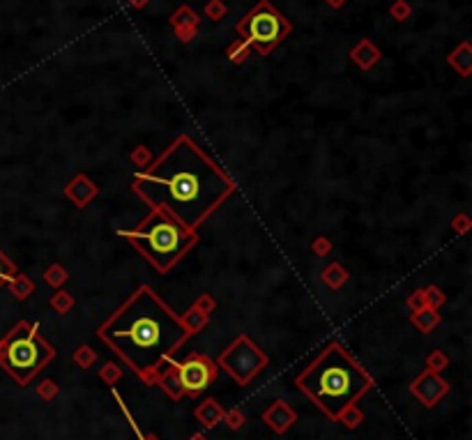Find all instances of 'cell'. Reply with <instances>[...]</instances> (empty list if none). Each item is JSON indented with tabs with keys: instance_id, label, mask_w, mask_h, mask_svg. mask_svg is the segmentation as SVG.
Instances as JSON below:
<instances>
[{
	"instance_id": "1",
	"label": "cell",
	"mask_w": 472,
	"mask_h": 440,
	"mask_svg": "<svg viewBox=\"0 0 472 440\" xmlns=\"http://www.w3.org/2000/svg\"><path fill=\"white\" fill-rule=\"evenodd\" d=\"M132 192L148 208L164 210L189 231L235 194V182L189 134H180L132 180Z\"/></svg>"
},
{
	"instance_id": "2",
	"label": "cell",
	"mask_w": 472,
	"mask_h": 440,
	"mask_svg": "<svg viewBox=\"0 0 472 440\" xmlns=\"http://www.w3.org/2000/svg\"><path fill=\"white\" fill-rule=\"evenodd\" d=\"M97 339L113 351L146 385H155L159 366L185 346L189 332L153 286L141 284L104 323Z\"/></svg>"
},
{
	"instance_id": "3",
	"label": "cell",
	"mask_w": 472,
	"mask_h": 440,
	"mask_svg": "<svg viewBox=\"0 0 472 440\" xmlns=\"http://www.w3.org/2000/svg\"><path fill=\"white\" fill-rule=\"evenodd\" d=\"M293 383L332 422H337L346 406L359 402L376 387L371 373L337 339L325 344Z\"/></svg>"
},
{
	"instance_id": "4",
	"label": "cell",
	"mask_w": 472,
	"mask_h": 440,
	"mask_svg": "<svg viewBox=\"0 0 472 440\" xmlns=\"http://www.w3.org/2000/svg\"><path fill=\"white\" fill-rule=\"evenodd\" d=\"M120 235L159 274L173 270L201 240L199 231H189L180 221L157 208H150V212L139 224L120 231Z\"/></svg>"
},
{
	"instance_id": "5",
	"label": "cell",
	"mask_w": 472,
	"mask_h": 440,
	"mask_svg": "<svg viewBox=\"0 0 472 440\" xmlns=\"http://www.w3.org/2000/svg\"><path fill=\"white\" fill-rule=\"evenodd\" d=\"M56 355L58 351L39 334V325L30 320H19L0 339V366L21 387L30 385V380L54 362Z\"/></svg>"
},
{
	"instance_id": "6",
	"label": "cell",
	"mask_w": 472,
	"mask_h": 440,
	"mask_svg": "<svg viewBox=\"0 0 472 440\" xmlns=\"http://www.w3.org/2000/svg\"><path fill=\"white\" fill-rule=\"evenodd\" d=\"M291 21L281 16L267 0H260L238 23V35L260 56H270V51L281 44V39L291 35Z\"/></svg>"
},
{
	"instance_id": "7",
	"label": "cell",
	"mask_w": 472,
	"mask_h": 440,
	"mask_svg": "<svg viewBox=\"0 0 472 440\" xmlns=\"http://www.w3.org/2000/svg\"><path fill=\"white\" fill-rule=\"evenodd\" d=\"M219 369H224L240 387L251 385L267 369L270 355L260 348L249 334H238L233 344H228L217 360Z\"/></svg>"
},
{
	"instance_id": "8",
	"label": "cell",
	"mask_w": 472,
	"mask_h": 440,
	"mask_svg": "<svg viewBox=\"0 0 472 440\" xmlns=\"http://www.w3.org/2000/svg\"><path fill=\"white\" fill-rule=\"evenodd\" d=\"M175 369H178L182 394L192 399L201 397L219 378V364L210 355H205V353H196V351L187 353L185 360L175 362Z\"/></svg>"
},
{
	"instance_id": "9",
	"label": "cell",
	"mask_w": 472,
	"mask_h": 440,
	"mask_svg": "<svg viewBox=\"0 0 472 440\" xmlns=\"http://www.w3.org/2000/svg\"><path fill=\"white\" fill-rule=\"evenodd\" d=\"M408 390L424 408H434V406H438L449 394V383L440 376V373L424 369L415 380H412Z\"/></svg>"
},
{
	"instance_id": "10",
	"label": "cell",
	"mask_w": 472,
	"mask_h": 440,
	"mask_svg": "<svg viewBox=\"0 0 472 440\" xmlns=\"http://www.w3.org/2000/svg\"><path fill=\"white\" fill-rule=\"evenodd\" d=\"M214 311H217V300H214L210 293H203L185 314H180V320H182V325H185V330L189 332V337H194V334L205 330L210 323V316H212Z\"/></svg>"
},
{
	"instance_id": "11",
	"label": "cell",
	"mask_w": 472,
	"mask_h": 440,
	"mask_svg": "<svg viewBox=\"0 0 472 440\" xmlns=\"http://www.w3.org/2000/svg\"><path fill=\"white\" fill-rule=\"evenodd\" d=\"M260 417H263V422L270 426L277 436H284V433H288V429H293V424L297 422V410H295L293 406H288V402H284V399H277V402H272L267 406Z\"/></svg>"
},
{
	"instance_id": "12",
	"label": "cell",
	"mask_w": 472,
	"mask_h": 440,
	"mask_svg": "<svg viewBox=\"0 0 472 440\" xmlns=\"http://www.w3.org/2000/svg\"><path fill=\"white\" fill-rule=\"evenodd\" d=\"M63 192L76 208H85V206H90L97 196H100V187H97L93 178H88L85 173H76L74 178L65 185Z\"/></svg>"
},
{
	"instance_id": "13",
	"label": "cell",
	"mask_w": 472,
	"mask_h": 440,
	"mask_svg": "<svg viewBox=\"0 0 472 440\" xmlns=\"http://www.w3.org/2000/svg\"><path fill=\"white\" fill-rule=\"evenodd\" d=\"M199 14L189 5H182L178 12L170 14V25H173L175 35L180 37V42H192L196 37V30H199Z\"/></svg>"
},
{
	"instance_id": "14",
	"label": "cell",
	"mask_w": 472,
	"mask_h": 440,
	"mask_svg": "<svg viewBox=\"0 0 472 440\" xmlns=\"http://www.w3.org/2000/svg\"><path fill=\"white\" fill-rule=\"evenodd\" d=\"M155 385H159L161 390L173 399V402H180V399L185 397V394H182V385H180L178 369H175L173 358L166 360V362L159 366V371H157V376H155Z\"/></svg>"
},
{
	"instance_id": "15",
	"label": "cell",
	"mask_w": 472,
	"mask_h": 440,
	"mask_svg": "<svg viewBox=\"0 0 472 440\" xmlns=\"http://www.w3.org/2000/svg\"><path fill=\"white\" fill-rule=\"evenodd\" d=\"M224 406H221L214 397H205L203 402L194 408V417L203 429H214L224 419Z\"/></svg>"
},
{
	"instance_id": "16",
	"label": "cell",
	"mask_w": 472,
	"mask_h": 440,
	"mask_svg": "<svg viewBox=\"0 0 472 440\" xmlns=\"http://www.w3.org/2000/svg\"><path fill=\"white\" fill-rule=\"evenodd\" d=\"M380 56L383 54H380V49L371 42V39H362V42H357L350 51V60L355 63L359 69H371L373 65L380 60Z\"/></svg>"
},
{
	"instance_id": "17",
	"label": "cell",
	"mask_w": 472,
	"mask_h": 440,
	"mask_svg": "<svg viewBox=\"0 0 472 440\" xmlns=\"http://www.w3.org/2000/svg\"><path fill=\"white\" fill-rule=\"evenodd\" d=\"M440 320H442L440 311L431 309V307H424V309H419V311H410V323L415 325L422 334L434 332L436 327L440 325Z\"/></svg>"
},
{
	"instance_id": "18",
	"label": "cell",
	"mask_w": 472,
	"mask_h": 440,
	"mask_svg": "<svg viewBox=\"0 0 472 440\" xmlns=\"http://www.w3.org/2000/svg\"><path fill=\"white\" fill-rule=\"evenodd\" d=\"M447 63L461 76H470V72H472V47H470V42L458 44V47L447 56Z\"/></svg>"
},
{
	"instance_id": "19",
	"label": "cell",
	"mask_w": 472,
	"mask_h": 440,
	"mask_svg": "<svg viewBox=\"0 0 472 440\" xmlns=\"http://www.w3.org/2000/svg\"><path fill=\"white\" fill-rule=\"evenodd\" d=\"M348 277H350L348 270H346L339 261H332L330 265H325L323 272H320V281H323L327 288H332V291H339V288L348 281Z\"/></svg>"
},
{
	"instance_id": "20",
	"label": "cell",
	"mask_w": 472,
	"mask_h": 440,
	"mask_svg": "<svg viewBox=\"0 0 472 440\" xmlns=\"http://www.w3.org/2000/svg\"><path fill=\"white\" fill-rule=\"evenodd\" d=\"M49 307H51V309H54L56 314H60V316H65V314H69V311L76 307V300H74V295L67 293L65 288H58V291H56L54 295H51Z\"/></svg>"
},
{
	"instance_id": "21",
	"label": "cell",
	"mask_w": 472,
	"mask_h": 440,
	"mask_svg": "<svg viewBox=\"0 0 472 440\" xmlns=\"http://www.w3.org/2000/svg\"><path fill=\"white\" fill-rule=\"evenodd\" d=\"M10 291L16 300H28L32 291H35V281H32L28 274H14V279L10 281Z\"/></svg>"
},
{
	"instance_id": "22",
	"label": "cell",
	"mask_w": 472,
	"mask_h": 440,
	"mask_svg": "<svg viewBox=\"0 0 472 440\" xmlns=\"http://www.w3.org/2000/svg\"><path fill=\"white\" fill-rule=\"evenodd\" d=\"M337 422L344 424L346 429H357V426L364 424V410L359 408L357 402H355V404L346 406V408L341 410V415L337 417Z\"/></svg>"
},
{
	"instance_id": "23",
	"label": "cell",
	"mask_w": 472,
	"mask_h": 440,
	"mask_svg": "<svg viewBox=\"0 0 472 440\" xmlns=\"http://www.w3.org/2000/svg\"><path fill=\"white\" fill-rule=\"evenodd\" d=\"M44 281H47V284L51 286V288H63L65 284H67V279H69V272L65 270V265L63 263H51V265L47 267V270H44Z\"/></svg>"
},
{
	"instance_id": "24",
	"label": "cell",
	"mask_w": 472,
	"mask_h": 440,
	"mask_svg": "<svg viewBox=\"0 0 472 440\" xmlns=\"http://www.w3.org/2000/svg\"><path fill=\"white\" fill-rule=\"evenodd\" d=\"M97 376H100V380H104V385H109V387H113L117 380H120L124 376V369H122V364H117V362H104L102 364V369L97 371Z\"/></svg>"
},
{
	"instance_id": "25",
	"label": "cell",
	"mask_w": 472,
	"mask_h": 440,
	"mask_svg": "<svg viewBox=\"0 0 472 440\" xmlns=\"http://www.w3.org/2000/svg\"><path fill=\"white\" fill-rule=\"evenodd\" d=\"M97 351L90 346H78L74 351V364L78 366V369H93V366L97 364Z\"/></svg>"
},
{
	"instance_id": "26",
	"label": "cell",
	"mask_w": 472,
	"mask_h": 440,
	"mask_svg": "<svg viewBox=\"0 0 472 440\" xmlns=\"http://www.w3.org/2000/svg\"><path fill=\"white\" fill-rule=\"evenodd\" d=\"M424 364H426V369L440 373V371H445L449 366V355L445 351H440V348H436V351H431L429 355H426Z\"/></svg>"
},
{
	"instance_id": "27",
	"label": "cell",
	"mask_w": 472,
	"mask_h": 440,
	"mask_svg": "<svg viewBox=\"0 0 472 440\" xmlns=\"http://www.w3.org/2000/svg\"><path fill=\"white\" fill-rule=\"evenodd\" d=\"M249 51H251V47H249V44L245 42V39H235V42L231 44V47L226 49V56H228V60H231V63L240 65V63H245V60H247Z\"/></svg>"
},
{
	"instance_id": "28",
	"label": "cell",
	"mask_w": 472,
	"mask_h": 440,
	"mask_svg": "<svg viewBox=\"0 0 472 440\" xmlns=\"http://www.w3.org/2000/svg\"><path fill=\"white\" fill-rule=\"evenodd\" d=\"M422 291H424V298H426V307H431V309H440L445 302H447V295H445L436 284L424 286Z\"/></svg>"
},
{
	"instance_id": "29",
	"label": "cell",
	"mask_w": 472,
	"mask_h": 440,
	"mask_svg": "<svg viewBox=\"0 0 472 440\" xmlns=\"http://www.w3.org/2000/svg\"><path fill=\"white\" fill-rule=\"evenodd\" d=\"M231 431H240L242 426L247 424V415L242 408H231V410H224V419H221Z\"/></svg>"
},
{
	"instance_id": "30",
	"label": "cell",
	"mask_w": 472,
	"mask_h": 440,
	"mask_svg": "<svg viewBox=\"0 0 472 440\" xmlns=\"http://www.w3.org/2000/svg\"><path fill=\"white\" fill-rule=\"evenodd\" d=\"M153 160H155V155L150 153L148 146H136V148H132V153H129V162H132L134 166H139V170L146 168Z\"/></svg>"
},
{
	"instance_id": "31",
	"label": "cell",
	"mask_w": 472,
	"mask_h": 440,
	"mask_svg": "<svg viewBox=\"0 0 472 440\" xmlns=\"http://www.w3.org/2000/svg\"><path fill=\"white\" fill-rule=\"evenodd\" d=\"M311 254L318 256V258H325V256H330L334 252V245L330 238H325V235H318V238L311 240Z\"/></svg>"
},
{
	"instance_id": "32",
	"label": "cell",
	"mask_w": 472,
	"mask_h": 440,
	"mask_svg": "<svg viewBox=\"0 0 472 440\" xmlns=\"http://www.w3.org/2000/svg\"><path fill=\"white\" fill-rule=\"evenodd\" d=\"M58 392H60V387H58L56 380H51V378L42 380V383L37 385V394H39L42 402H54V399L58 397Z\"/></svg>"
},
{
	"instance_id": "33",
	"label": "cell",
	"mask_w": 472,
	"mask_h": 440,
	"mask_svg": "<svg viewBox=\"0 0 472 440\" xmlns=\"http://www.w3.org/2000/svg\"><path fill=\"white\" fill-rule=\"evenodd\" d=\"M14 274H16V265L3 252H0V286L10 284V281L14 279Z\"/></svg>"
},
{
	"instance_id": "34",
	"label": "cell",
	"mask_w": 472,
	"mask_h": 440,
	"mask_svg": "<svg viewBox=\"0 0 472 440\" xmlns=\"http://www.w3.org/2000/svg\"><path fill=\"white\" fill-rule=\"evenodd\" d=\"M226 12H228V8H226L224 0H210V3L205 5V14H207V19H212V21L224 19Z\"/></svg>"
},
{
	"instance_id": "35",
	"label": "cell",
	"mask_w": 472,
	"mask_h": 440,
	"mask_svg": "<svg viewBox=\"0 0 472 440\" xmlns=\"http://www.w3.org/2000/svg\"><path fill=\"white\" fill-rule=\"evenodd\" d=\"M390 14L396 19V21H408L410 14H412V8L408 0H396L394 5L390 8Z\"/></svg>"
},
{
	"instance_id": "36",
	"label": "cell",
	"mask_w": 472,
	"mask_h": 440,
	"mask_svg": "<svg viewBox=\"0 0 472 440\" xmlns=\"http://www.w3.org/2000/svg\"><path fill=\"white\" fill-rule=\"evenodd\" d=\"M470 226H472V221H470V217L465 212H458V214L451 217V231H454V233L465 235L470 231Z\"/></svg>"
},
{
	"instance_id": "37",
	"label": "cell",
	"mask_w": 472,
	"mask_h": 440,
	"mask_svg": "<svg viewBox=\"0 0 472 440\" xmlns=\"http://www.w3.org/2000/svg\"><path fill=\"white\" fill-rule=\"evenodd\" d=\"M405 307H408L410 311H419L426 307V298H424V291L419 288V291H415L412 295H408V300H405Z\"/></svg>"
},
{
	"instance_id": "38",
	"label": "cell",
	"mask_w": 472,
	"mask_h": 440,
	"mask_svg": "<svg viewBox=\"0 0 472 440\" xmlns=\"http://www.w3.org/2000/svg\"><path fill=\"white\" fill-rule=\"evenodd\" d=\"M129 5H132L134 10H141V8H146V5L150 3V0H127Z\"/></svg>"
},
{
	"instance_id": "39",
	"label": "cell",
	"mask_w": 472,
	"mask_h": 440,
	"mask_svg": "<svg viewBox=\"0 0 472 440\" xmlns=\"http://www.w3.org/2000/svg\"><path fill=\"white\" fill-rule=\"evenodd\" d=\"M325 3L330 5V8L339 10V8H344V3H346V0H325Z\"/></svg>"
},
{
	"instance_id": "40",
	"label": "cell",
	"mask_w": 472,
	"mask_h": 440,
	"mask_svg": "<svg viewBox=\"0 0 472 440\" xmlns=\"http://www.w3.org/2000/svg\"><path fill=\"white\" fill-rule=\"evenodd\" d=\"M187 440H210V438L205 436V433H194V436L187 438Z\"/></svg>"
},
{
	"instance_id": "41",
	"label": "cell",
	"mask_w": 472,
	"mask_h": 440,
	"mask_svg": "<svg viewBox=\"0 0 472 440\" xmlns=\"http://www.w3.org/2000/svg\"><path fill=\"white\" fill-rule=\"evenodd\" d=\"M139 440H159V438H157V436H153V433H148V436H141Z\"/></svg>"
}]
</instances>
